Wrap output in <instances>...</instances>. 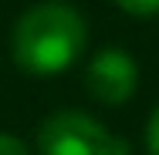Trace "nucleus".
<instances>
[{
  "instance_id": "nucleus-1",
  "label": "nucleus",
  "mask_w": 159,
  "mask_h": 155,
  "mask_svg": "<svg viewBox=\"0 0 159 155\" xmlns=\"http://www.w3.org/2000/svg\"><path fill=\"white\" fill-rule=\"evenodd\" d=\"M85 17L61 0L31 7L10 34L14 61L31 74H58L78 61L85 51Z\"/></svg>"
},
{
  "instance_id": "nucleus-2",
  "label": "nucleus",
  "mask_w": 159,
  "mask_h": 155,
  "mask_svg": "<svg viewBox=\"0 0 159 155\" xmlns=\"http://www.w3.org/2000/svg\"><path fill=\"white\" fill-rule=\"evenodd\" d=\"M41 155H129V145L85 111H58L41 125Z\"/></svg>"
},
{
  "instance_id": "nucleus-6",
  "label": "nucleus",
  "mask_w": 159,
  "mask_h": 155,
  "mask_svg": "<svg viewBox=\"0 0 159 155\" xmlns=\"http://www.w3.org/2000/svg\"><path fill=\"white\" fill-rule=\"evenodd\" d=\"M146 145H149V155H159V108L149 118V128H146Z\"/></svg>"
},
{
  "instance_id": "nucleus-4",
  "label": "nucleus",
  "mask_w": 159,
  "mask_h": 155,
  "mask_svg": "<svg viewBox=\"0 0 159 155\" xmlns=\"http://www.w3.org/2000/svg\"><path fill=\"white\" fill-rule=\"evenodd\" d=\"M125 14H135V17H146V14H156L159 0H115Z\"/></svg>"
},
{
  "instance_id": "nucleus-5",
  "label": "nucleus",
  "mask_w": 159,
  "mask_h": 155,
  "mask_svg": "<svg viewBox=\"0 0 159 155\" xmlns=\"http://www.w3.org/2000/svg\"><path fill=\"white\" fill-rule=\"evenodd\" d=\"M0 155H27V149H24V142H20V138H14V135L0 131Z\"/></svg>"
},
{
  "instance_id": "nucleus-3",
  "label": "nucleus",
  "mask_w": 159,
  "mask_h": 155,
  "mask_svg": "<svg viewBox=\"0 0 159 155\" xmlns=\"http://www.w3.org/2000/svg\"><path fill=\"white\" fill-rule=\"evenodd\" d=\"M135 81H139L135 61L125 51H119V47L98 51L92 58V64H88V71H85V88L102 105H122V101H129L132 91H135Z\"/></svg>"
}]
</instances>
